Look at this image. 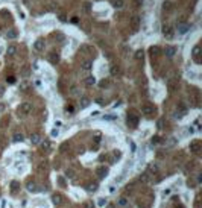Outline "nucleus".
Instances as JSON below:
<instances>
[{
	"instance_id": "40",
	"label": "nucleus",
	"mask_w": 202,
	"mask_h": 208,
	"mask_svg": "<svg viewBox=\"0 0 202 208\" xmlns=\"http://www.w3.org/2000/svg\"><path fill=\"white\" fill-rule=\"evenodd\" d=\"M59 20H61V21H65V20H67V17H65L64 14H61V15H59Z\"/></svg>"
},
{
	"instance_id": "34",
	"label": "nucleus",
	"mask_w": 202,
	"mask_h": 208,
	"mask_svg": "<svg viewBox=\"0 0 202 208\" xmlns=\"http://www.w3.org/2000/svg\"><path fill=\"white\" fill-rule=\"evenodd\" d=\"M6 81H8L9 84H14V82H15V78H14V76H9V78H6Z\"/></svg>"
},
{
	"instance_id": "3",
	"label": "nucleus",
	"mask_w": 202,
	"mask_h": 208,
	"mask_svg": "<svg viewBox=\"0 0 202 208\" xmlns=\"http://www.w3.org/2000/svg\"><path fill=\"white\" fill-rule=\"evenodd\" d=\"M128 123H129L131 126H137V125H138V116L134 114V113L128 114Z\"/></svg>"
},
{
	"instance_id": "45",
	"label": "nucleus",
	"mask_w": 202,
	"mask_h": 208,
	"mask_svg": "<svg viewBox=\"0 0 202 208\" xmlns=\"http://www.w3.org/2000/svg\"><path fill=\"white\" fill-rule=\"evenodd\" d=\"M152 143H160V138H158V137H155V138L152 140Z\"/></svg>"
},
{
	"instance_id": "32",
	"label": "nucleus",
	"mask_w": 202,
	"mask_h": 208,
	"mask_svg": "<svg viewBox=\"0 0 202 208\" xmlns=\"http://www.w3.org/2000/svg\"><path fill=\"white\" fill-rule=\"evenodd\" d=\"M65 111H67V113H69V114H73V113H75V108H73L72 105H69V106L65 108Z\"/></svg>"
},
{
	"instance_id": "4",
	"label": "nucleus",
	"mask_w": 202,
	"mask_h": 208,
	"mask_svg": "<svg viewBox=\"0 0 202 208\" xmlns=\"http://www.w3.org/2000/svg\"><path fill=\"white\" fill-rule=\"evenodd\" d=\"M44 46H46V43H44L43 38H38V40L34 43V49L37 50V52H41V50H44Z\"/></svg>"
},
{
	"instance_id": "39",
	"label": "nucleus",
	"mask_w": 202,
	"mask_h": 208,
	"mask_svg": "<svg viewBox=\"0 0 202 208\" xmlns=\"http://www.w3.org/2000/svg\"><path fill=\"white\" fill-rule=\"evenodd\" d=\"M150 170H152L153 173H156V170H158V167H156V166H150Z\"/></svg>"
},
{
	"instance_id": "9",
	"label": "nucleus",
	"mask_w": 202,
	"mask_h": 208,
	"mask_svg": "<svg viewBox=\"0 0 202 208\" xmlns=\"http://www.w3.org/2000/svg\"><path fill=\"white\" fill-rule=\"evenodd\" d=\"M49 61H50V64H58L59 62V55L56 52H52L49 55Z\"/></svg>"
},
{
	"instance_id": "14",
	"label": "nucleus",
	"mask_w": 202,
	"mask_h": 208,
	"mask_svg": "<svg viewBox=\"0 0 202 208\" xmlns=\"http://www.w3.org/2000/svg\"><path fill=\"white\" fill-rule=\"evenodd\" d=\"M52 202L55 204V205H61V204H62V196H61V194H53L52 196Z\"/></svg>"
},
{
	"instance_id": "18",
	"label": "nucleus",
	"mask_w": 202,
	"mask_h": 208,
	"mask_svg": "<svg viewBox=\"0 0 202 208\" xmlns=\"http://www.w3.org/2000/svg\"><path fill=\"white\" fill-rule=\"evenodd\" d=\"M15 52H17V46L15 44H11V46L6 49V53H8V56H14Z\"/></svg>"
},
{
	"instance_id": "24",
	"label": "nucleus",
	"mask_w": 202,
	"mask_h": 208,
	"mask_svg": "<svg viewBox=\"0 0 202 208\" xmlns=\"http://www.w3.org/2000/svg\"><path fill=\"white\" fill-rule=\"evenodd\" d=\"M134 56H135V59H137V61H140V59H143V58H144V52H143L141 49H140V50H137V52H135V55H134Z\"/></svg>"
},
{
	"instance_id": "6",
	"label": "nucleus",
	"mask_w": 202,
	"mask_h": 208,
	"mask_svg": "<svg viewBox=\"0 0 202 208\" xmlns=\"http://www.w3.org/2000/svg\"><path fill=\"white\" fill-rule=\"evenodd\" d=\"M20 111H21L23 114H29V113L32 111V105L27 103V102H24V103L20 105Z\"/></svg>"
},
{
	"instance_id": "26",
	"label": "nucleus",
	"mask_w": 202,
	"mask_h": 208,
	"mask_svg": "<svg viewBox=\"0 0 202 208\" xmlns=\"http://www.w3.org/2000/svg\"><path fill=\"white\" fill-rule=\"evenodd\" d=\"M118 72H120L118 65H113V67H111V75H113V76H117V75H118Z\"/></svg>"
},
{
	"instance_id": "48",
	"label": "nucleus",
	"mask_w": 202,
	"mask_h": 208,
	"mask_svg": "<svg viewBox=\"0 0 202 208\" xmlns=\"http://www.w3.org/2000/svg\"><path fill=\"white\" fill-rule=\"evenodd\" d=\"M108 208H115V205H114V204H110V205H108Z\"/></svg>"
},
{
	"instance_id": "8",
	"label": "nucleus",
	"mask_w": 202,
	"mask_h": 208,
	"mask_svg": "<svg viewBox=\"0 0 202 208\" xmlns=\"http://www.w3.org/2000/svg\"><path fill=\"white\" fill-rule=\"evenodd\" d=\"M84 84L87 85V87H93V85L96 84V78H94V76H87V78L84 79Z\"/></svg>"
},
{
	"instance_id": "21",
	"label": "nucleus",
	"mask_w": 202,
	"mask_h": 208,
	"mask_svg": "<svg viewBox=\"0 0 202 208\" xmlns=\"http://www.w3.org/2000/svg\"><path fill=\"white\" fill-rule=\"evenodd\" d=\"M79 105H81V108H87L90 105V99L88 97H82L81 100H79Z\"/></svg>"
},
{
	"instance_id": "13",
	"label": "nucleus",
	"mask_w": 202,
	"mask_h": 208,
	"mask_svg": "<svg viewBox=\"0 0 202 208\" xmlns=\"http://www.w3.org/2000/svg\"><path fill=\"white\" fill-rule=\"evenodd\" d=\"M149 53H150V56H152V58H156V56L160 55V47L152 46V47L149 49Z\"/></svg>"
},
{
	"instance_id": "11",
	"label": "nucleus",
	"mask_w": 202,
	"mask_h": 208,
	"mask_svg": "<svg viewBox=\"0 0 202 208\" xmlns=\"http://www.w3.org/2000/svg\"><path fill=\"white\" fill-rule=\"evenodd\" d=\"M91 68H93V61L87 59V61L82 62V70H84V72H90Z\"/></svg>"
},
{
	"instance_id": "43",
	"label": "nucleus",
	"mask_w": 202,
	"mask_h": 208,
	"mask_svg": "<svg viewBox=\"0 0 202 208\" xmlns=\"http://www.w3.org/2000/svg\"><path fill=\"white\" fill-rule=\"evenodd\" d=\"M85 208H93V205H91V202H85V205H84Z\"/></svg>"
},
{
	"instance_id": "31",
	"label": "nucleus",
	"mask_w": 202,
	"mask_h": 208,
	"mask_svg": "<svg viewBox=\"0 0 202 208\" xmlns=\"http://www.w3.org/2000/svg\"><path fill=\"white\" fill-rule=\"evenodd\" d=\"M87 188H88V191H96V190H97V184H91V185H88Z\"/></svg>"
},
{
	"instance_id": "30",
	"label": "nucleus",
	"mask_w": 202,
	"mask_h": 208,
	"mask_svg": "<svg viewBox=\"0 0 202 208\" xmlns=\"http://www.w3.org/2000/svg\"><path fill=\"white\" fill-rule=\"evenodd\" d=\"M23 138H24V137L21 135V134H15V137H14V141H23Z\"/></svg>"
},
{
	"instance_id": "27",
	"label": "nucleus",
	"mask_w": 202,
	"mask_h": 208,
	"mask_svg": "<svg viewBox=\"0 0 202 208\" xmlns=\"http://www.w3.org/2000/svg\"><path fill=\"white\" fill-rule=\"evenodd\" d=\"M113 6L114 8H122V6H123V0H114Z\"/></svg>"
},
{
	"instance_id": "17",
	"label": "nucleus",
	"mask_w": 202,
	"mask_h": 208,
	"mask_svg": "<svg viewBox=\"0 0 202 208\" xmlns=\"http://www.w3.org/2000/svg\"><path fill=\"white\" fill-rule=\"evenodd\" d=\"M164 53L167 56H173L176 53V47H173V46H169V47H166L164 49Z\"/></svg>"
},
{
	"instance_id": "29",
	"label": "nucleus",
	"mask_w": 202,
	"mask_h": 208,
	"mask_svg": "<svg viewBox=\"0 0 202 208\" xmlns=\"http://www.w3.org/2000/svg\"><path fill=\"white\" fill-rule=\"evenodd\" d=\"M147 179H149V175H147V173L140 175V181H141V182H147Z\"/></svg>"
},
{
	"instance_id": "5",
	"label": "nucleus",
	"mask_w": 202,
	"mask_h": 208,
	"mask_svg": "<svg viewBox=\"0 0 202 208\" xmlns=\"http://www.w3.org/2000/svg\"><path fill=\"white\" fill-rule=\"evenodd\" d=\"M141 111L144 114H152L153 111H155V106H153L152 103H144L143 106H141Z\"/></svg>"
},
{
	"instance_id": "19",
	"label": "nucleus",
	"mask_w": 202,
	"mask_h": 208,
	"mask_svg": "<svg viewBox=\"0 0 202 208\" xmlns=\"http://www.w3.org/2000/svg\"><path fill=\"white\" fill-rule=\"evenodd\" d=\"M199 146H201V141H198V140H194L193 143H191V152H194V153H199Z\"/></svg>"
},
{
	"instance_id": "1",
	"label": "nucleus",
	"mask_w": 202,
	"mask_h": 208,
	"mask_svg": "<svg viewBox=\"0 0 202 208\" xmlns=\"http://www.w3.org/2000/svg\"><path fill=\"white\" fill-rule=\"evenodd\" d=\"M163 35H164L167 40H172V38L175 37V30H173V27L170 24H164V26H163Z\"/></svg>"
},
{
	"instance_id": "12",
	"label": "nucleus",
	"mask_w": 202,
	"mask_h": 208,
	"mask_svg": "<svg viewBox=\"0 0 202 208\" xmlns=\"http://www.w3.org/2000/svg\"><path fill=\"white\" fill-rule=\"evenodd\" d=\"M30 143L32 144H40L41 143V135L40 134H32L30 135Z\"/></svg>"
},
{
	"instance_id": "38",
	"label": "nucleus",
	"mask_w": 202,
	"mask_h": 208,
	"mask_svg": "<svg viewBox=\"0 0 202 208\" xmlns=\"http://www.w3.org/2000/svg\"><path fill=\"white\" fill-rule=\"evenodd\" d=\"M103 119H105V120H114L115 117H114V116H105Z\"/></svg>"
},
{
	"instance_id": "47",
	"label": "nucleus",
	"mask_w": 202,
	"mask_h": 208,
	"mask_svg": "<svg viewBox=\"0 0 202 208\" xmlns=\"http://www.w3.org/2000/svg\"><path fill=\"white\" fill-rule=\"evenodd\" d=\"M3 110H5V105H3V103H0V113H2Z\"/></svg>"
},
{
	"instance_id": "44",
	"label": "nucleus",
	"mask_w": 202,
	"mask_h": 208,
	"mask_svg": "<svg viewBox=\"0 0 202 208\" xmlns=\"http://www.w3.org/2000/svg\"><path fill=\"white\" fill-rule=\"evenodd\" d=\"M135 5H137V6H140V5H143V0H135Z\"/></svg>"
},
{
	"instance_id": "20",
	"label": "nucleus",
	"mask_w": 202,
	"mask_h": 208,
	"mask_svg": "<svg viewBox=\"0 0 202 208\" xmlns=\"http://www.w3.org/2000/svg\"><path fill=\"white\" fill-rule=\"evenodd\" d=\"M18 190H20V182H18V181H12L11 182V191H12V193H17Z\"/></svg>"
},
{
	"instance_id": "28",
	"label": "nucleus",
	"mask_w": 202,
	"mask_h": 208,
	"mask_svg": "<svg viewBox=\"0 0 202 208\" xmlns=\"http://www.w3.org/2000/svg\"><path fill=\"white\" fill-rule=\"evenodd\" d=\"M21 76H23V78H27L29 76V67H23V68H21Z\"/></svg>"
},
{
	"instance_id": "10",
	"label": "nucleus",
	"mask_w": 202,
	"mask_h": 208,
	"mask_svg": "<svg viewBox=\"0 0 202 208\" xmlns=\"http://www.w3.org/2000/svg\"><path fill=\"white\" fill-rule=\"evenodd\" d=\"M163 11H166V12H172V11H173V3H172V2H169V0H166V2L163 3Z\"/></svg>"
},
{
	"instance_id": "35",
	"label": "nucleus",
	"mask_w": 202,
	"mask_h": 208,
	"mask_svg": "<svg viewBox=\"0 0 202 208\" xmlns=\"http://www.w3.org/2000/svg\"><path fill=\"white\" fill-rule=\"evenodd\" d=\"M65 175H67V176H69V178H73V176H75V173H73V170H67V172H65Z\"/></svg>"
},
{
	"instance_id": "49",
	"label": "nucleus",
	"mask_w": 202,
	"mask_h": 208,
	"mask_svg": "<svg viewBox=\"0 0 202 208\" xmlns=\"http://www.w3.org/2000/svg\"><path fill=\"white\" fill-rule=\"evenodd\" d=\"M0 53H2V47H0Z\"/></svg>"
},
{
	"instance_id": "42",
	"label": "nucleus",
	"mask_w": 202,
	"mask_h": 208,
	"mask_svg": "<svg viewBox=\"0 0 202 208\" xmlns=\"http://www.w3.org/2000/svg\"><path fill=\"white\" fill-rule=\"evenodd\" d=\"M118 205H126V200H125V199H120V200H118Z\"/></svg>"
},
{
	"instance_id": "15",
	"label": "nucleus",
	"mask_w": 202,
	"mask_h": 208,
	"mask_svg": "<svg viewBox=\"0 0 202 208\" xmlns=\"http://www.w3.org/2000/svg\"><path fill=\"white\" fill-rule=\"evenodd\" d=\"M188 29H190V26H188L187 23H181V24H178V32L179 34H185Z\"/></svg>"
},
{
	"instance_id": "46",
	"label": "nucleus",
	"mask_w": 202,
	"mask_h": 208,
	"mask_svg": "<svg viewBox=\"0 0 202 208\" xmlns=\"http://www.w3.org/2000/svg\"><path fill=\"white\" fill-rule=\"evenodd\" d=\"M43 146H46V147H49V146H50V143H49V141H44V143H43Z\"/></svg>"
},
{
	"instance_id": "23",
	"label": "nucleus",
	"mask_w": 202,
	"mask_h": 208,
	"mask_svg": "<svg viewBox=\"0 0 202 208\" xmlns=\"http://www.w3.org/2000/svg\"><path fill=\"white\" fill-rule=\"evenodd\" d=\"M131 21H132V27H134V30H137V27H138V23H140L138 17H137V15H134V17L131 18Z\"/></svg>"
},
{
	"instance_id": "25",
	"label": "nucleus",
	"mask_w": 202,
	"mask_h": 208,
	"mask_svg": "<svg viewBox=\"0 0 202 208\" xmlns=\"http://www.w3.org/2000/svg\"><path fill=\"white\" fill-rule=\"evenodd\" d=\"M108 85H110V81H108V79H102V81L99 82V87L100 88H108Z\"/></svg>"
},
{
	"instance_id": "36",
	"label": "nucleus",
	"mask_w": 202,
	"mask_h": 208,
	"mask_svg": "<svg viewBox=\"0 0 202 208\" xmlns=\"http://www.w3.org/2000/svg\"><path fill=\"white\" fill-rule=\"evenodd\" d=\"M58 134H59V131H58V129H53L52 132H50V135H52V137H58Z\"/></svg>"
},
{
	"instance_id": "37",
	"label": "nucleus",
	"mask_w": 202,
	"mask_h": 208,
	"mask_svg": "<svg viewBox=\"0 0 202 208\" xmlns=\"http://www.w3.org/2000/svg\"><path fill=\"white\" fill-rule=\"evenodd\" d=\"M3 94H5V87H3V85H0V97H2Z\"/></svg>"
},
{
	"instance_id": "16",
	"label": "nucleus",
	"mask_w": 202,
	"mask_h": 208,
	"mask_svg": "<svg viewBox=\"0 0 202 208\" xmlns=\"http://www.w3.org/2000/svg\"><path fill=\"white\" fill-rule=\"evenodd\" d=\"M108 175V167H99L97 169V176L99 178H105Z\"/></svg>"
},
{
	"instance_id": "7",
	"label": "nucleus",
	"mask_w": 202,
	"mask_h": 208,
	"mask_svg": "<svg viewBox=\"0 0 202 208\" xmlns=\"http://www.w3.org/2000/svg\"><path fill=\"white\" fill-rule=\"evenodd\" d=\"M17 35H18V32L15 30V29H8L6 30V38H8V40H15V38H17Z\"/></svg>"
},
{
	"instance_id": "22",
	"label": "nucleus",
	"mask_w": 202,
	"mask_h": 208,
	"mask_svg": "<svg viewBox=\"0 0 202 208\" xmlns=\"http://www.w3.org/2000/svg\"><path fill=\"white\" fill-rule=\"evenodd\" d=\"M26 188H27L29 191H35V190H37V184H35L34 181H29L27 184H26Z\"/></svg>"
},
{
	"instance_id": "41",
	"label": "nucleus",
	"mask_w": 202,
	"mask_h": 208,
	"mask_svg": "<svg viewBox=\"0 0 202 208\" xmlns=\"http://www.w3.org/2000/svg\"><path fill=\"white\" fill-rule=\"evenodd\" d=\"M61 125H62V121H61V120H56V121H55V126H56V128H59Z\"/></svg>"
},
{
	"instance_id": "2",
	"label": "nucleus",
	"mask_w": 202,
	"mask_h": 208,
	"mask_svg": "<svg viewBox=\"0 0 202 208\" xmlns=\"http://www.w3.org/2000/svg\"><path fill=\"white\" fill-rule=\"evenodd\" d=\"M191 56H193V59H194V62H196V64H201V47L199 46H194L193 47Z\"/></svg>"
},
{
	"instance_id": "33",
	"label": "nucleus",
	"mask_w": 202,
	"mask_h": 208,
	"mask_svg": "<svg viewBox=\"0 0 202 208\" xmlns=\"http://www.w3.org/2000/svg\"><path fill=\"white\" fill-rule=\"evenodd\" d=\"M105 204H107V200H105V199H99V200H97V205H99V207H103Z\"/></svg>"
}]
</instances>
